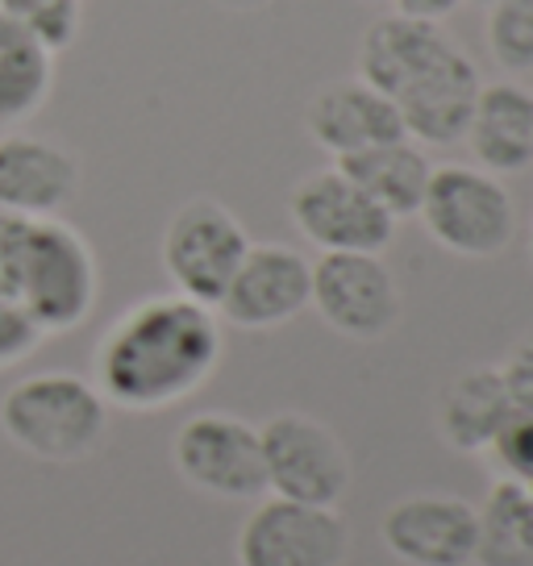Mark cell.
Wrapping results in <instances>:
<instances>
[{"instance_id": "6da1fadb", "label": "cell", "mask_w": 533, "mask_h": 566, "mask_svg": "<svg viewBox=\"0 0 533 566\" xmlns=\"http://www.w3.org/2000/svg\"><path fill=\"white\" fill-rule=\"evenodd\" d=\"M221 321L179 292L146 296L113 321L92 358V384L122 412H163L213 379Z\"/></svg>"}, {"instance_id": "7a4b0ae2", "label": "cell", "mask_w": 533, "mask_h": 566, "mask_svg": "<svg viewBox=\"0 0 533 566\" xmlns=\"http://www.w3.org/2000/svg\"><path fill=\"white\" fill-rule=\"evenodd\" d=\"M0 433L38 462H84L108 433V400L75 371H38L0 396Z\"/></svg>"}, {"instance_id": "3957f363", "label": "cell", "mask_w": 533, "mask_h": 566, "mask_svg": "<svg viewBox=\"0 0 533 566\" xmlns=\"http://www.w3.org/2000/svg\"><path fill=\"white\" fill-rule=\"evenodd\" d=\"M101 296V271L88 238L59 217L25 221L13 301L34 317L42 334H72Z\"/></svg>"}, {"instance_id": "277c9868", "label": "cell", "mask_w": 533, "mask_h": 566, "mask_svg": "<svg viewBox=\"0 0 533 566\" xmlns=\"http://www.w3.org/2000/svg\"><path fill=\"white\" fill-rule=\"evenodd\" d=\"M417 217L429 238L459 259H497L516 233V205L509 188L475 163L433 167Z\"/></svg>"}, {"instance_id": "5b68a950", "label": "cell", "mask_w": 533, "mask_h": 566, "mask_svg": "<svg viewBox=\"0 0 533 566\" xmlns=\"http://www.w3.org/2000/svg\"><path fill=\"white\" fill-rule=\"evenodd\" d=\"M263 442L266 495H280L292 504L338 509L351 492V450L321 417L309 412H275L259 424Z\"/></svg>"}, {"instance_id": "8992f818", "label": "cell", "mask_w": 533, "mask_h": 566, "mask_svg": "<svg viewBox=\"0 0 533 566\" xmlns=\"http://www.w3.org/2000/svg\"><path fill=\"white\" fill-rule=\"evenodd\" d=\"M250 250L247 226L213 196L179 205L163 230V271L179 296L217 308Z\"/></svg>"}, {"instance_id": "52a82bcc", "label": "cell", "mask_w": 533, "mask_h": 566, "mask_svg": "<svg viewBox=\"0 0 533 566\" xmlns=\"http://www.w3.org/2000/svg\"><path fill=\"white\" fill-rule=\"evenodd\" d=\"M171 462L192 492L226 504H254L266 495L259 424L233 412H196L171 438Z\"/></svg>"}, {"instance_id": "ba28073f", "label": "cell", "mask_w": 533, "mask_h": 566, "mask_svg": "<svg viewBox=\"0 0 533 566\" xmlns=\"http://www.w3.org/2000/svg\"><path fill=\"white\" fill-rule=\"evenodd\" d=\"M288 217L304 242L317 247L321 254H384L400 226L338 163L304 176L292 188Z\"/></svg>"}, {"instance_id": "9c48e42d", "label": "cell", "mask_w": 533, "mask_h": 566, "mask_svg": "<svg viewBox=\"0 0 533 566\" xmlns=\"http://www.w3.org/2000/svg\"><path fill=\"white\" fill-rule=\"evenodd\" d=\"M309 308L338 337L379 342L400 325L405 296L384 254H321Z\"/></svg>"}, {"instance_id": "30bf717a", "label": "cell", "mask_w": 533, "mask_h": 566, "mask_svg": "<svg viewBox=\"0 0 533 566\" xmlns=\"http://www.w3.org/2000/svg\"><path fill=\"white\" fill-rule=\"evenodd\" d=\"M233 554L238 566H342L351 554V530L338 509L263 495L242 521Z\"/></svg>"}, {"instance_id": "8fae6325", "label": "cell", "mask_w": 533, "mask_h": 566, "mask_svg": "<svg viewBox=\"0 0 533 566\" xmlns=\"http://www.w3.org/2000/svg\"><path fill=\"white\" fill-rule=\"evenodd\" d=\"M309 296H313V263L301 250L284 242H250L247 259L233 271L213 313L233 329L263 334L301 317Z\"/></svg>"}, {"instance_id": "7c38bea8", "label": "cell", "mask_w": 533, "mask_h": 566, "mask_svg": "<svg viewBox=\"0 0 533 566\" xmlns=\"http://www.w3.org/2000/svg\"><path fill=\"white\" fill-rule=\"evenodd\" d=\"M379 542L405 566H471L475 504L450 492H412L384 513Z\"/></svg>"}, {"instance_id": "4fadbf2b", "label": "cell", "mask_w": 533, "mask_h": 566, "mask_svg": "<svg viewBox=\"0 0 533 566\" xmlns=\"http://www.w3.org/2000/svg\"><path fill=\"white\" fill-rule=\"evenodd\" d=\"M480 88V67L450 42L438 59H429L426 67L412 75L409 84H400L391 105H396L400 125H405V134L412 142H421V146H454L467 134Z\"/></svg>"}, {"instance_id": "5bb4252c", "label": "cell", "mask_w": 533, "mask_h": 566, "mask_svg": "<svg viewBox=\"0 0 533 566\" xmlns=\"http://www.w3.org/2000/svg\"><path fill=\"white\" fill-rule=\"evenodd\" d=\"M80 192V163L67 146L34 134L0 138V212L13 217H59Z\"/></svg>"}, {"instance_id": "9a60e30c", "label": "cell", "mask_w": 533, "mask_h": 566, "mask_svg": "<svg viewBox=\"0 0 533 566\" xmlns=\"http://www.w3.org/2000/svg\"><path fill=\"white\" fill-rule=\"evenodd\" d=\"M304 129L325 155H334V163L346 159V155H358L367 146H379V142L409 138L396 105L384 92H375L372 84H363L358 75L325 84L304 108Z\"/></svg>"}, {"instance_id": "2e32d148", "label": "cell", "mask_w": 533, "mask_h": 566, "mask_svg": "<svg viewBox=\"0 0 533 566\" xmlns=\"http://www.w3.org/2000/svg\"><path fill=\"white\" fill-rule=\"evenodd\" d=\"M467 150L480 171L488 176H521L533 167V92L513 84V80H497L483 84L475 113L467 122Z\"/></svg>"}, {"instance_id": "e0dca14e", "label": "cell", "mask_w": 533, "mask_h": 566, "mask_svg": "<svg viewBox=\"0 0 533 566\" xmlns=\"http://www.w3.org/2000/svg\"><path fill=\"white\" fill-rule=\"evenodd\" d=\"M446 46L450 38L442 34V25L409 18V13H384L367 25V34L358 42V80L391 101L400 84H409Z\"/></svg>"}, {"instance_id": "ac0fdd59", "label": "cell", "mask_w": 533, "mask_h": 566, "mask_svg": "<svg viewBox=\"0 0 533 566\" xmlns=\"http://www.w3.org/2000/svg\"><path fill=\"white\" fill-rule=\"evenodd\" d=\"M513 396L500 379V367H467L442 388L438 433L459 454H483L513 417Z\"/></svg>"}, {"instance_id": "d6986e66", "label": "cell", "mask_w": 533, "mask_h": 566, "mask_svg": "<svg viewBox=\"0 0 533 566\" xmlns=\"http://www.w3.org/2000/svg\"><path fill=\"white\" fill-rule=\"evenodd\" d=\"M338 167L396 221L417 217L421 200H426L429 176H433L426 146L412 138H391L379 142V146H367L358 155L338 159Z\"/></svg>"}, {"instance_id": "ffe728a7", "label": "cell", "mask_w": 533, "mask_h": 566, "mask_svg": "<svg viewBox=\"0 0 533 566\" xmlns=\"http://www.w3.org/2000/svg\"><path fill=\"white\" fill-rule=\"evenodd\" d=\"M475 566H533V492L492 479L475 504Z\"/></svg>"}, {"instance_id": "44dd1931", "label": "cell", "mask_w": 533, "mask_h": 566, "mask_svg": "<svg viewBox=\"0 0 533 566\" xmlns=\"http://www.w3.org/2000/svg\"><path fill=\"white\" fill-rule=\"evenodd\" d=\"M54 54L0 13V125L30 122L51 101Z\"/></svg>"}, {"instance_id": "7402d4cb", "label": "cell", "mask_w": 533, "mask_h": 566, "mask_svg": "<svg viewBox=\"0 0 533 566\" xmlns=\"http://www.w3.org/2000/svg\"><path fill=\"white\" fill-rule=\"evenodd\" d=\"M0 13L34 34L51 54L67 51L84 25V0H0Z\"/></svg>"}, {"instance_id": "603a6c76", "label": "cell", "mask_w": 533, "mask_h": 566, "mask_svg": "<svg viewBox=\"0 0 533 566\" xmlns=\"http://www.w3.org/2000/svg\"><path fill=\"white\" fill-rule=\"evenodd\" d=\"M488 51L504 71H533V0H497L488 4Z\"/></svg>"}, {"instance_id": "cb8c5ba5", "label": "cell", "mask_w": 533, "mask_h": 566, "mask_svg": "<svg viewBox=\"0 0 533 566\" xmlns=\"http://www.w3.org/2000/svg\"><path fill=\"white\" fill-rule=\"evenodd\" d=\"M483 459L492 467V479L533 488V408H513V417L504 421L497 442L483 450Z\"/></svg>"}, {"instance_id": "d4e9b609", "label": "cell", "mask_w": 533, "mask_h": 566, "mask_svg": "<svg viewBox=\"0 0 533 566\" xmlns=\"http://www.w3.org/2000/svg\"><path fill=\"white\" fill-rule=\"evenodd\" d=\"M42 342H46V334L34 325V317H30L21 304L0 296V371L25 363Z\"/></svg>"}, {"instance_id": "484cf974", "label": "cell", "mask_w": 533, "mask_h": 566, "mask_svg": "<svg viewBox=\"0 0 533 566\" xmlns=\"http://www.w3.org/2000/svg\"><path fill=\"white\" fill-rule=\"evenodd\" d=\"M500 379L516 408H533V334L521 337L513 350L500 358Z\"/></svg>"}, {"instance_id": "4316f807", "label": "cell", "mask_w": 533, "mask_h": 566, "mask_svg": "<svg viewBox=\"0 0 533 566\" xmlns=\"http://www.w3.org/2000/svg\"><path fill=\"white\" fill-rule=\"evenodd\" d=\"M25 221H30V217L0 212V296H4V301H13V275H18V254H21V238H25Z\"/></svg>"}, {"instance_id": "83f0119b", "label": "cell", "mask_w": 533, "mask_h": 566, "mask_svg": "<svg viewBox=\"0 0 533 566\" xmlns=\"http://www.w3.org/2000/svg\"><path fill=\"white\" fill-rule=\"evenodd\" d=\"M391 4H396V13H409V18H421V21L442 25V21L459 9L462 0H391Z\"/></svg>"}, {"instance_id": "f1b7e54d", "label": "cell", "mask_w": 533, "mask_h": 566, "mask_svg": "<svg viewBox=\"0 0 533 566\" xmlns=\"http://www.w3.org/2000/svg\"><path fill=\"white\" fill-rule=\"evenodd\" d=\"M221 9H230V13H259L266 4H275V0H217Z\"/></svg>"}, {"instance_id": "f546056e", "label": "cell", "mask_w": 533, "mask_h": 566, "mask_svg": "<svg viewBox=\"0 0 533 566\" xmlns=\"http://www.w3.org/2000/svg\"><path fill=\"white\" fill-rule=\"evenodd\" d=\"M475 4H483V9H488V4H497V0H475Z\"/></svg>"}, {"instance_id": "4dcf8cb0", "label": "cell", "mask_w": 533, "mask_h": 566, "mask_svg": "<svg viewBox=\"0 0 533 566\" xmlns=\"http://www.w3.org/2000/svg\"><path fill=\"white\" fill-rule=\"evenodd\" d=\"M358 4H384V0H358Z\"/></svg>"}, {"instance_id": "1f68e13d", "label": "cell", "mask_w": 533, "mask_h": 566, "mask_svg": "<svg viewBox=\"0 0 533 566\" xmlns=\"http://www.w3.org/2000/svg\"><path fill=\"white\" fill-rule=\"evenodd\" d=\"M530 254H533V238H530Z\"/></svg>"}, {"instance_id": "d6a6232c", "label": "cell", "mask_w": 533, "mask_h": 566, "mask_svg": "<svg viewBox=\"0 0 533 566\" xmlns=\"http://www.w3.org/2000/svg\"><path fill=\"white\" fill-rule=\"evenodd\" d=\"M530 492H533V488H530Z\"/></svg>"}]
</instances>
